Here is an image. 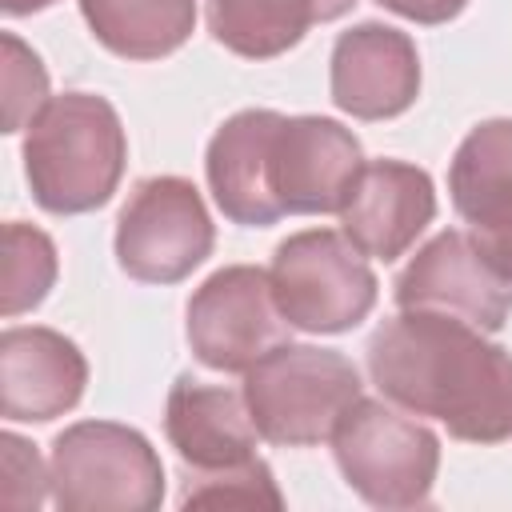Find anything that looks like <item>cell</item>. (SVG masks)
Instances as JSON below:
<instances>
[{
    "instance_id": "cell-1",
    "label": "cell",
    "mask_w": 512,
    "mask_h": 512,
    "mask_svg": "<svg viewBox=\"0 0 512 512\" xmlns=\"http://www.w3.org/2000/svg\"><path fill=\"white\" fill-rule=\"evenodd\" d=\"M368 372L388 400L440 420L456 440L512 436V352L460 316L400 308L372 332Z\"/></svg>"
},
{
    "instance_id": "cell-2",
    "label": "cell",
    "mask_w": 512,
    "mask_h": 512,
    "mask_svg": "<svg viewBox=\"0 0 512 512\" xmlns=\"http://www.w3.org/2000/svg\"><path fill=\"white\" fill-rule=\"evenodd\" d=\"M128 160L116 108L96 92L52 96L24 136L32 200L56 216H80L112 200Z\"/></svg>"
},
{
    "instance_id": "cell-3",
    "label": "cell",
    "mask_w": 512,
    "mask_h": 512,
    "mask_svg": "<svg viewBox=\"0 0 512 512\" xmlns=\"http://www.w3.org/2000/svg\"><path fill=\"white\" fill-rule=\"evenodd\" d=\"M360 372L348 356L312 344H280L244 372V404L260 440L308 448L332 440L340 416L360 400Z\"/></svg>"
},
{
    "instance_id": "cell-4",
    "label": "cell",
    "mask_w": 512,
    "mask_h": 512,
    "mask_svg": "<svg viewBox=\"0 0 512 512\" xmlns=\"http://www.w3.org/2000/svg\"><path fill=\"white\" fill-rule=\"evenodd\" d=\"M48 484L60 512H152L164 500V464L144 432L80 420L52 440Z\"/></svg>"
},
{
    "instance_id": "cell-5",
    "label": "cell",
    "mask_w": 512,
    "mask_h": 512,
    "mask_svg": "<svg viewBox=\"0 0 512 512\" xmlns=\"http://www.w3.org/2000/svg\"><path fill=\"white\" fill-rule=\"evenodd\" d=\"M268 280L284 320L316 336L356 328L376 304V272L364 252L332 228H308L280 240Z\"/></svg>"
},
{
    "instance_id": "cell-6",
    "label": "cell",
    "mask_w": 512,
    "mask_h": 512,
    "mask_svg": "<svg viewBox=\"0 0 512 512\" xmlns=\"http://www.w3.org/2000/svg\"><path fill=\"white\" fill-rule=\"evenodd\" d=\"M332 452L348 488L376 508L424 504L440 468V440L432 428L364 396L340 416Z\"/></svg>"
},
{
    "instance_id": "cell-7",
    "label": "cell",
    "mask_w": 512,
    "mask_h": 512,
    "mask_svg": "<svg viewBox=\"0 0 512 512\" xmlns=\"http://www.w3.org/2000/svg\"><path fill=\"white\" fill-rule=\"evenodd\" d=\"M212 216L184 176H148L116 220V260L132 280L176 284L212 252Z\"/></svg>"
},
{
    "instance_id": "cell-8",
    "label": "cell",
    "mask_w": 512,
    "mask_h": 512,
    "mask_svg": "<svg viewBox=\"0 0 512 512\" xmlns=\"http://www.w3.org/2000/svg\"><path fill=\"white\" fill-rule=\"evenodd\" d=\"M288 328L272 280L256 264L212 272L188 300V344L196 360L216 372H248L288 340Z\"/></svg>"
},
{
    "instance_id": "cell-9",
    "label": "cell",
    "mask_w": 512,
    "mask_h": 512,
    "mask_svg": "<svg viewBox=\"0 0 512 512\" xmlns=\"http://www.w3.org/2000/svg\"><path fill=\"white\" fill-rule=\"evenodd\" d=\"M392 296L400 308L448 312L476 324L480 332H500L512 316V284L480 256L472 236L456 228L432 236L408 260Z\"/></svg>"
},
{
    "instance_id": "cell-10",
    "label": "cell",
    "mask_w": 512,
    "mask_h": 512,
    "mask_svg": "<svg viewBox=\"0 0 512 512\" xmlns=\"http://www.w3.org/2000/svg\"><path fill=\"white\" fill-rule=\"evenodd\" d=\"M364 168L360 140L328 116H284L272 140V192L284 216L340 212Z\"/></svg>"
},
{
    "instance_id": "cell-11",
    "label": "cell",
    "mask_w": 512,
    "mask_h": 512,
    "mask_svg": "<svg viewBox=\"0 0 512 512\" xmlns=\"http://www.w3.org/2000/svg\"><path fill=\"white\" fill-rule=\"evenodd\" d=\"M448 192L480 256L512 284V120L476 124L448 168Z\"/></svg>"
},
{
    "instance_id": "cell-12",
    "label": "cell",
    "mask_w": 512,
    "mask_h": 512,
    "mask_svg": "<svg viewBox=\"0 0 512 512\" xmlns=\"http://www.w3.org/2000/svg\"><path fill=\"white\" fill-rule=\"evenodd\" d=\"M332 100L356 120H388L412 108L420 92V56L408 32L388 24H356L332 48Z\"/></svg>"
},
{
    "instance_id": "cell-13",
    "label": "cell",
    "mask_w": 512,
    "mask_h": 512,
    "mask_svg": "<svg viewBox=\"0 0 512 512\" xmlns=\"http://www.w3.org/2000/svg\"><path fill=\"white\" fill-rule=\"evenodd\" d=\"M432 216H436L432 176L404 160L364 164L340 204L344 236L364 256L376 260L404 256L416 244V236L432 224Z\"/></svg>"
},
{
    "instance_id": "cell-14",
    "label": "cell",
    "mask_w": 512,
    "mask_h": 512,
    "mask_svg": "<svg viewBox=\"0 0 512 512\" xmlns=\"http://www.w3.org/2000/svg\"><path fill=\"white\" fill-rule=\"evenodd\" d=\"M0 384L4 420L44 424L80 404L88 360L56 328H8L0 336Z\"/></svg>"
},
{
    "instance_id": "cell-15",
    "label": "cell",
    "mask_w": 512,
    "mask_h": 512,
    "mask_svg": "<svg viewBox=\"0 0 512 512\" xmlns=\"http://www.w3.org/2000/svg\"><path fill=\"white\" fill-rule=\"evenodd\" d=\"M280 120L272 108H244L224 120L208 144V188L232 224L268 228L284 216L272 192V140Z\"/></svg>"
},
{
    "instance_id": "cell-16",
    "label": "cell",
    "mask_w": 512,
    "mask_h": 512,
    "mask_svg": "<svg viewBox=\"0 0 512 512\" xmlns=\"http://www.w3.org/2000/svg\"><path fill=\"white\" fill-rule=\"evenodd\" d=\"M164 432L184 472H220L256 460V424L244 392L180 376L164 404Z\"/></svg>"
},
{
    "instance_id": "cell-17",
    "label": "cell",
    "mask_w": 512,
    "mask_h": 512,
    "mask_svg": "<svg viewBox=\"0 0 512 512\" xmlns=\"http://www.w3.org/2000/svg\"><path fill=\"white\" fill-rule=\"evenodd\" d=\"M356 0H208V32L236 56L268 60L304 40L312 24L340 20Z\"/></svg>"
},
{
    "instance_id": "cell-18",
    "label": "cell",
    "mask_w": 512,
    "mask_h": 512,
    "mask_svg": "<svg viewBox=\"0 0 512 512\" xmlns=\"http://www.w3.org/2000/svg\"><path fill=\"white\" fill-rule=\"evenodd\" d=\"M92 36L124 60H160L196 28V0H80Z\"/></svg>"
},
{
    "instance_id": "cell-19",
    "label": "cell",
    "mask_w": 512,
    "mask_h": 512,
    "mask_svg": "<svg viewBox=\"0 0 512 512\" xmlns=\"http://www.w3.org/2000/svg\"><path fill=\"white\" fill-rule=\"evenodd\" d=\"M56 284V244L32 228L12 220L4 228V316H20L36 308Z\"/></svg>"
},
{
    "instance_id": "cell-20",
    "label": "cell",
    "mask_w": 512,
    "mask_h": 512,
    "mask_svg": "<svg viewBox=\"0 0 512 512\" xmlns=\"http://www.w3.org/2000/svg\"><path fill=\"white\" fill-rule=\"evenodd\" d=\"M184 508H204V504H264V508H284V496L272 480V468L256 456L248 464L236 468H220V472H184V492H180Z\"/></svg>"
},
{
    "instance_id": "cell-21",
    "label": "cell",
    "mask_w": 512,
    "mask_h": 512,
    "mask_svg": "<svg viewBox=\"0 0 512 512\" xmlns=\"http://www.w3.org/2000/svg\"><path fill=\"white\" fill-rule=\"evenodd\" d=\"M48 104V72L40 56L16 36L4 32V132H20Z\"/></svg>"
},
{
    "instance_id": "cell-22",
    "label": "cell",
    "mask_w": 512,
    "mask_h": 512,
    "mask_svg": "<svg viewBox=\"0 0 512 512\" xmlns=\"http://www.w3.org/2000/svg\"><path fill=\"white\" fill-rule=\"evenodd\" d=\"M0 448H4V504L16 508V512L36 508L44 500V484H48L36 444L4 432L0 436Z\"/></svg>"
},
{
    "instance_id": "cell-23",
    "label": "cell",
    "mask_w": 512,
    "mask_h": 512,
    "mask_svg": "<svg viewBox=\"0 0 512 512\" xmlns=\"http://www.w3.org/2000/svg\"><path fill=\"white\" fill-rule=\"evenodd\" d=\"M380 4L404 20H416V24H448L452 16L464 12L468 0H380Z\"/></svg>"
},
{
    "instance_id": "cell-24",
    "label": "cell",
    "mask_w": 512,
    "mask_h": 512,
    "mask_svg": "<svg viewBox=\"0 0 512 512\" xmlns=\"http://www.w3.org/2000/svg\"><path fill=\"white\" fill-rule=\"evenodd\" d=\"M56 0H0V8L8 12V16H32V12H44V8H52Z\"/></svg>"
}]
</instances>
